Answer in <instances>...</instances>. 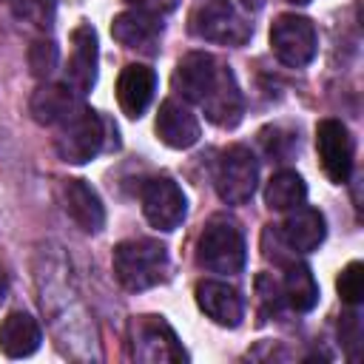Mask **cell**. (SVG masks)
Instances as JSON below:
<instances>
[{
	"mask_svg": "<svg viewBox=\"0 0 364 364\" xmlns=\"http://www.w3.org/2000/svg\"><path fill=\"white\" fill-rule=\"evenodd\" d=\"M80 105L82 102H80V94L74 88H68L65 82H48V85H40L34 91V97H31V117L40 125H60Z\"/></svg>",
	"mask_w": 364,
	"mask_h": 364,
	"instance_id": "e0dca14e",
	"label": "cell"
},
{
	"mask_svg": "<svg viewBox=\"0 0 364 364\" xmlns=\"http://www.w3.org/2000/svg\"><path fill=\"white\" fill-rule=\"evenodd\" d=\"M111 34L117 43H122L125 48H139V51H154L159 34H162V23L154 14L145 11H122L114 17L111 23Z\"/></svg>",
	"mask_w": 364,
	"mask_h": 364,
	"instance_id": "ac0fdd59",
	"label": "cell"
},
{
	"mask_svg": "<svg viewBox=\"0 0 364 364\" xmlns=\"http://www.w3.org/2000/svg\"><path fill=\"white\" fill-rule=\"evenodd\" d=\"M225 65L213 57V54H205V51H191L179 60L176 65V74H173V88L188 100V102H196L202 105L210 91L216 88L219 77H222Z\"/></svg>",
	"mask_w": 364,
	"mask_h": 364,
	"instance_id": "9c48e42d",
	"label": "cell"
},
{
	"mask_svg": "<svg viewBox=\"0 0 364 364\" xmlns=\"http://www.w3.org/2000/svg\"><path fill=\"white\" fill-rule=\"evenodd\" d=\"M336 287H338V296H341L347 304H358V301L364 299V264H361V262H350V264L341 270Z\"/></svg>",
	"mask_w": 364,
	"mask_h": 364,
	"instance_id": "d4e9b609",
	"label": "cell"
},
{
	"mask_svg": "<svg viewBox=\"0 0 364 364\" xmlns=\"http://www.w3.org/2000/svg\"><path fill=\"white\" fill-rule=\"evenodd\" d=\"M134 358H142V361H182L185 350L176 344L173 330L159 316H139L134 321Z\"/></svg>",
	"mask_w": 364,
	"mask_h": 364,
	"instance_id": "30bf717a",
	"label": "cell"
},
{
	"mask_svg": "<svg viewBox=\"0 0 364 364\" xmlns=\"http://www.w3.org/2000/svg\"><path fill=\"white\" fill-rule=\"evenodd\" d=\"M114 276L125 290H148L168 279L171 259L165 245L154 239H128L114 247Z\"/></svg>",
	"mask_w": 364,
	"mask_h": 364,
	"instance_id": "6da1fadb",
	"label": "cell"
},
{
	"mask_svg": "<svg viewBox=\"0 0 364 364\" xmlns=\"http://www.w3.org/2000/svg\"><path fill=\"white\" fill-rule=\"evenodd\" d=\"M97 82V31L88 23H80L71 31V54L65 65V85L80 97L88 94Z\"/></svg>",
	"mask_w": 364,
	"mask_h": 364,
	"instance_id": "8fae6325",
	"label": "cell"
},
{
	"mask_svg": "<svg viewBox=\"0 0 364 364\" xmlns=\"http://www.w3.org/2000/svg\"><path fill=\"white\" fill-rule=\"evenodd\" d=\"M316 151L330 182L344 185L353 173V136L344 122L321 119L316 125Z\"/></svg>",
	"mask_w": 364,
	"mask_h": 364,
	"instance_id": "ba28073f",
	"label": "cell"
},
{
	"mask_svg": "<svg viewBox=\"0 0 364 364\" xmlns=\"http://www.w3.org/2000/svg\"><path fill=\"white\" fill-rule=\"evenodd\" d=\"M105 142V122L94 108L80 105L68 119H63L57 125V136H54V151L63 162L71 165H82L91 162Z\"/></svg>",
	"mask_w": 364,
	"mask_h": 364,
	"instance_id": "3957f363",
	"label": "cell"
},
{
	"mask_svg": "<svg viewBox=\"0 0 364 364\" xmlns=\"http://www.w3.org/2000/svg\"><path fill=\"white\" fill-rule=\"evenodd\" d=\"M199 108H202L205 117H208L213 125H219V128H236V125H239L242 111H245V100H242V91H239V85H236V77H233V71H230L228 65H225V71H222L216 88L210 91V97H208Z\"/></svg>",
	"mask_w": 364,
	"mask_h": 364,
	"instance_id": "2e32d148",
	"label": "cell"
},
{
	"mask_svg": "<svg viewBox=\"0 0 364 364\" xmlns=\"http://www.w3.org/2000/svg\"><path fill=\"white\" fill-rule=\"evenodd\" d=\"M60 202L63 210L82 228L85 233H97L105 225V208L97 191L85 179H63L60 182Z\"/></svg>",
	"mask_w": 364,
	"mask_h": 364,
	"instance_id": "7c38bea8",
	"label": "cell"
},
{
	"mask_svg": "<svg viewBox=\"0 0 364 364\" xmlns=\"http://www.w3.org/2000/svg\"><path fill=\"white\" fill-rule=\"evenodd\" d=\"M154 91H156V74H154V68L139 65V63H131V65H125L119 71V80H117V102H119V108H122L125 117L139 119L145 114V108L151 105Z\"/></svg>",
	"mask_w": 364,
	"mask_h": 364,
	"instance_id": "5bb4252c",
	"label": "cell"
},
{
	"mask_svg": "<svg viewBox=\"0 0 364 364\" xmlns=\"http://www.w3.org/2000/svg\"><path fill=\"white\" fill-rule=\"evenodd\" d=\"M6 293H9V276H6V267L0 264V304H3Z\"/></svg>",
	"mask_w": 364,
	"mask_h": 364,
	"instance_id": "4316f807",
	"label": "cell"
},
{
	"mask_svg": "<svg viewBox=\"0 0 364 364\" xmlns=\"http://www.w3.org/2000/svg\"><path fill=\"white\" fill-rule=\"evenodd\" d=\"M14 14L37 28L54 26V0H9Z\"/></svg>",
	"mask_w": 364,
	"mask_h": 364,
	"instance_id": "603a6c76",
	"label": "cell"
},
{
	"mask_svg": "<svg viewBox=\"0 0 364 364\" xmlns=\"http://www.w3.org/2000/svg\"><path fill=\"white\" fill-rule=\"evenodd\" d=\"M57 60H60V51L51 40H34L28 46V68L34 77H40V80L51 77V71L57 68Z\"/></svg>",
	"mask_w": 364,
	"mask_h": 364,
	"instance_id": "cb8c5ba5",
	"label": "cell"
},
{
	"mask_svg": "<svg viewBox=\"0 0 364 364\" xmlns=\"http://www.w3.org/2000/svg\"><path fill=\"white\" fill-rule=\"evenodd\" d=\"M142 213L156 230L168 233L182 225L188 213V199L173 179L156 176V179H148L142 188Z\"/></svg>",
	"mask_w": 364,
	"mask_h": 364,
	"instance_id": "52a82bcc",
	"label": "cell"
},
{
	"mask_svg": "<svg viewBox=\"0 0 364 364\" xmlns=\"http://www.w3.org/2000/svg\"><path fill=\"white\" fill-rule=\"evenodd\" d=\"M40 341H43V330H40L34 316L17 310V313H9L3 318V324H0V350L9 358H26V355L37 353Z\"/></svg>",
	"mask_w": 364,
	"mask_h": 364,
	"instance_id": "d6986e66",
	"label": "cell"
},
{
	"mask_svg": "<svg viewBox=\"0 0 364 364\" xmlns=\"http://www.w3.org/2000/svg\"><path fill=\"white\" fill-rule=\"evenodd\" d=\"M287 3H296V6H304V3H310V0H287Z\"/></svg>",
	"mask_w": 364,
	"mask_h": 364,
	"instance_id": "83f0119b",
	"label": "cell"
},
{
	"mask_svg": "<svg viewBox=\"0 0 364 364\" xmlns=\"http://www.w3.org/2000/svg\"><path fill=\"white\" fill-rule=\"evenodd\" d=\"M196 304L210 321H216L222 327H239V321L245 318V301H242L239 290L225 282H213V279L199 282Z\"/></svg>",
	"mask_w": 364,
	"mask_h": 364,
	"instance_id": "4fadbf2b",
	"label": "cell"
},
{
	"mask_svg": "<svg viewBox=\"0 0 364 364\" xmlns=\"http://www.w3.org/2000/svg\"><path fill=\"white\" fill-rule=\"evenodd\" d=\"M270 48L284 65L301 68L318 51L316 26L301 14H279L270 26Z\"/></svg>",
	"mask_w": 364,
	"mask_h": 364,
	"instance_id": "5b68a950",
	"label": "cell"
},
{
	"mask_svg": "<svg viewBox=\"0 0 364 364\" xmlns=\"http://www.w3.org/2000/svg\"><path fill=\"white\" fill-rule=\"evenodd\" d=\"M196 259L210 273H225V276L239 273L247 259V247L239 225L228 216H210L205 230L199 233Z\"/></svg>",
	"mask_w": 364,
	"mask_h": 364,
	"instance_id": "7a4b0ae2",
	"label": "cell"
},
{
	"mask_svg": "<svg viewBox=\"0 0 364 364\" xmlns=\"http://www.w3.org/2000/svg\"><path fill=\"white\" fill-rule=\"evenodd\" d=\"M136 11H145V14H154V17H162V14H171L179 0H128Z\"/></svg>",
	"mask_w": 364,
	"mask_h": 364,
	"instance_id": "484cf974",
	"label": "cell"
},
{
	"mask_svg": "<svg viewBox=\"0 0 364 364\" xmlns=\"http://www.w3.org/2000/svg\"><path fill=\"white\" fill-rule=\"evenodd\" d=\"M156 136L168 148H176V151L191 148L199 142V122L182 102L165 100L156 114Z\"/></svg>",
	"mask_w": 364,
	"mask_h": 364,
	"instance_id": "9a60e30c",
	"label": "cell"
},
{
	"mask_svg": "<svg viewBox=\"0 0 364 364\" xmlns=\"http://www.w3.org/2000/svg\"><path fill=\"white\" fill-rule=\"evenodd\" d=\"M191 31L208 43L222 46H245L253 34L250 23L239 14L230 0H208L191 17Z\"/></svg>",
	"mask_w": 364,
	"mask_h": 364,
	"instance_id": "277c9868",
	"label": "cell"
},
{
	"mask_svg": "<svg viewBox=\"0 0 364 364\" xmlns=\"http://www.w3.org/2000/svg\"><path fill=\"white\" fill-rule=\"evenodd\" d=\"M307 199V185L296 171H279L264 188V205L270 210H293L304 205Z\"/></svg>",
	"mask_w": 364,
	"mask_h": 364,
	"instance_id": "44dd1931",
	"label": "cell"
},
{
	"mask_svg": "<svg viewBox=\"0 0 364 364\" xmlns=\"http://www.w3.org/2000/svg\"><path fill=\"white\" fill-rule=\"evenodd\" d=\"M284 296H287V304L299 313H307L316 307L318 301V284L310 273L307 264L301 262H293L287 264V273H284Z\"/></svg>",
	"mask_w": 364,
	"mask_h": 364,
	"instance_id": "7402d4cb",
	"label": "cell"
},
{
	"mask_svg": "<svg viewBox=\"0 0 364 364\" xmlns=\"http://www.w3.org/2000/svg\"><path fill=\"white\" fill-rule=\"evenodd\" d=\"M324 233H327L324 216H321V210H316V208L299 205V208H293V210L287 213V219L282 222V236H284V242H287L293 250H301V253L316 250V247L324 242Z\"/></svg>",
	"mask_w": 364,
	"mask_h": 364,
	"instance_id": "ffe728a7",
	"label": "cell"
},
{
	"mask_svg": "<svg viewBox=\"0 0 364 364\" xmlns=\"http://www.w3.org/2000/svg\"><path fill=\"white\" fill-rule=\"evenodd\" d=\"M259 182L256 156L245 145H230L216 162V193L228 205H245Z\"/></svg>",
	"mask_w": 364,
	"mask_h": 364,
	"instance_id": "8992f818",
	"label": "cell"
}]
</instances>
